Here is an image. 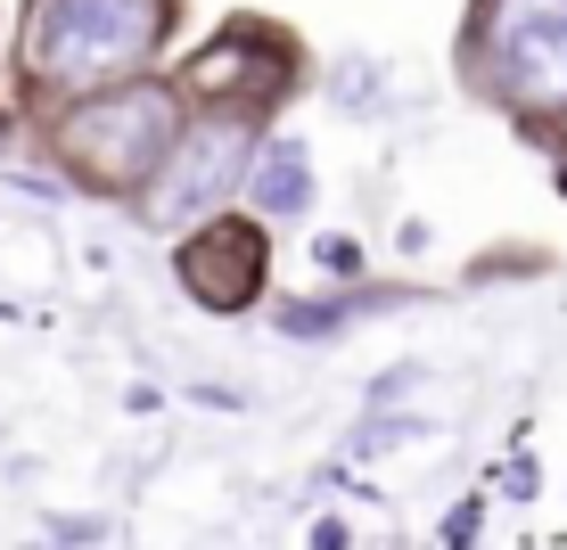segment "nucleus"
Returning a JSON list of instances; mask_svg holds the SVG:
<instances>
[{
  "label": "nucleus",
  "mask_w": 567,
  "mask_h": 550,
  "mask_svg": "<svg viewBox=\"0 0 567 550\" xmlns=\"http://www.w3.org/2000/svg\"><path fill=\"white\" fill-rule=\"evenodd\" d=\"M182 33V0H17L9 50V107L42 115L83 91L156 74Z\"/></svg>",
  "instance_id": "f257e3e1"
},
{
  "label": "nucleus",
  "mask_w": 567,
  "mask_h": 550,
  "mask_svg": "<svg viewBox=\"0 0 567 550\" xmlns=\"http://www.w3.org/2000/svg\"><path fill=\"white\" fill-rule=\"evenodd\" d=\"M33 132V148L58 165V181H74L83 198H107V206H132L148 189V173L165 165V148L182 141L189 107L173 91V74H132V83H107V91H83L66 107H42V115H17Z\"/></svg>",
  "instance_id": "f03ea898"
},
{
  "label": "nucleus",
  "mask_w": 567,
  "mask_h": 550,
  "mask_svg": "<svg viewBox=\"0 0 567 550\" xmlns=\"http://www.w3.org/2000/svg\"><path fill=\"white\" fill-rule=\"evenodd\" d=\"M453 74L468 100L511 115L518 132L567 124V0H468Z\"/></svg>",
  "instance_id": "7ed1b4c3"
},
{
  "label": "nucleus",
  "mask_w": 567,
  "mask_h": 550,
  "mask_svg": "<svg viewBox=\"0 0 567 550\" xmlns=\"http://www.w3.org/2000/svg\"><path fill=\"white\" fill-rule=\"evenodd\" d=\"M305 83H312L305 33L264 9H230L198 50L173 58V91H182L189 115H239V124H264V132Z\"/></svg>",
  "instance_id": "20e7f679"
},
{
  "label": "nucleus",
  "mask_w": 567,
  "mask_h": 550,
  "mask_svg": "<svg viewBox=\"0 0 567 550\" xmlns=\"http://www.w3.org/2000/svg\"><path fill=\"white\" fill-rule=\"evenodd\" d=\"M264 124H239V115H189L182 141L165 148V165L148 173V189L132 198L148 230H189L198 214H223L247 181V156H256Z\"/></svg>",
  "instance_id": "39448f33"
},
{
  "label": "nucleus",
  "mask_w": 567,
  "mask_h": 550,
  "mask_svg": "<svg viewBox=\"0 0 567 550\" xmlns=\"http://www.w3.org/2000/svg\"><path fill=\"white\" fill-rule=\"evenodd\" d=\"M173 280L189 304L206 312H256L271 288V222L264 214H198L189 230H173Z\"/></svg>",
  "instance_id": "423d86ee"
},
{
  "label": "nucleus",
  "mask_w": 567,
  "mask_h": 550,
  "mask_svg": "<svg viewBox=\"0 0 567 550\" xmlns=\"http://www.w3.org/2000/svg\"><path fill=\"white\" fill-rule=\"evenodd\" d=\"M247 198H256L264 222H288V214H305L312 206V165H305V148L297 141H256V156H247Z\"/></svg>",
  "instance_id": "0eeeda50"
},
{
  "label": "nucleus",
  "mask_w": 567,
  "mask_h": 550,
  "mask_svg": "<svg viewBox=\"0 0 567 550\" xmlns=\"http://www.w3.org/2000/svg\"><path fill=\"white\" fill-rule=\"evenodd\" d=\"M543 156H551V173H559V189H567V124H543V132H526Z\"/></svg>",
  "instance_id": "6e6552de"
},
{
  "label": "nucleus",
  "mask_w": 567,
  "mask_h": 550,
  "mask_svg": "<svg viewBox=\"0 0 567 550\" xmlns=\"http://www.w3.org/2000/svg\"><path fill=\"white\" fill-rule=\"evenodd\" d=\"M9 124H17V107H9V100H0V132H9Z\"/></svg>",
  "instance_id": "1a4fd4ad"
}]
</instances>
